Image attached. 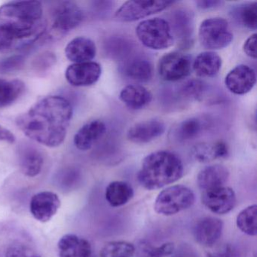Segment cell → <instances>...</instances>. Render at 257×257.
Listing matches in <instances>:
<instances>
[{
    "instance_id": "12",
    "label": "cell",
    "mask_w": 257,
    "mask_h": 257,
    "mask_svg": "<svg viewBox=\"0 0 257 257\" xmlns=\"http://www.w3.org/2000/svg\"><path fill=\"white\" fill-rule=\"evenodd\" d=\"M59 196L51 191L35 194L30 202V211L36 220L40 222L50 221L61 207Z\"/></svg>"
},
{
    "instance_id": "41",
    "label": "cell",
    "mask_w": 257,
    "mask_h": 257,
    "mask_svg": "<svg viewBox=\"0 0 257 257\" xmlns=\"http://www.w3.org/2000/svg\"><path fill=\"white\" fill-rule=\"evenodd\" d=\"M224 3L222 1H216V0H199L195 1V5L198 9L202 10H212V9L218 8L221 7Z\"/></svg>"
},
{
    "instance_id": "33",
    "label": "cell",
    "mask_w": 257,
    "mask_h": 257,
    "mask_svg": "<svg viewBox=\"0 0 257 257\" xmlns=\"http://www.w3.org/2000/svg\"><path fill=\"white\" fill-rule=\"evenodd\" d=\"M135 246L125 240H113L105 243L100 252V257H132Z\"/></svg>"
},
{
    "instance_id": "3",
    "label": "cell",
    "mask_w": 257,
    "mask_h": 257,
    "mask_svg": "<svg viewBox=\"0 0 257 257\" xmlns=\"http://www.w3.org/2000/svg\"><path fill=\"white\" fill-rule=\"evenodd\" d=\"M183 172V162L177 154L160 150L144 158L138 179L146 189L156 190L178 181Z\"/></svg>"
},
{
    "instance_id": "34",
    "label": "cell",
    "mask_w": 257,
    "mask_h": 257,
    "mask_svg": "<svg viewBox=\"0 0 257 257\" xmlns=\"http://www.w3.org/2000/svg\"><path fill=\"white\" fill-rule=\"evenodd\" d=\"M207 91V85L198 79H192L185 82L180 90L182 97L188 100H201Z\"/></svg>"
},
{
    "instance_id": "1",
    "label": "cell",
    "mask_w": 257,
    "mask_h": 257,
    "mask_svg": "<svg viewBox=\"0 0 257 257\" xmlns=\"http://www.w3.org/2000/svg\"><path fill=\"white\" fill-rule=\"evenodd\" d=\"M73 113V106L65 97L49 96L19 115L16 124L30 139L57 147L65 140Z\"/></svg>"
},
{
    "instance_id": "4",
    "label": "cell",
    "mask_w": 257,
    "mask_h": 257,
    "mask_svg": "<svg viewBox=\"0 0 257 257\" xmlns=\"http://www.w3.org/2000/svg\"><path fill=\"white\" fill-rule=\"evenodd\" d=\"M136 34L140 42L152 50L169 49L175 41L168 21L160 18L141 22L137 27Z\"/></svg>"
},
{
    "instance_id": "17",
    "label": "cell",
    "mask_w": 257,
    "mask_h": 257,
    "mask_svg": "<svg viewBox=\"0 0 257 257\" xmlns=\"http://www.w3.org/2000/svg\"><path fill=\"white\" fill-rule=\"evenodd\" d=\"M19 168L24 175L35 177L41 173L44 165L43 153L31 144H24L18 150Z\"/></svg>"
},
{
    "instance_id": "23",
    "label": "cell",
    "mask_w": 257,
    "mask_h": 257,
    "mask_svg": "<svg viewBox=\"0 0 257 257\" xmlns=\"http://www.w3.org/2000/svg\"><path fill=\"white\" fill-rule=\"evenodd\" d=\"M119 99L129 109L140 110L151 103L153 94L142 85H129L121 89Z\"/></svg>"
},
{
    "instance_id": "6",
    "label": "cell",
    "mask_w": 257,
    "mask_h": 257,
    "mask_svg": "<svg viewBox=\"0 0 257 257\" xmlns=\"http://www.w3.org/2000/svg\"><path fill=\"white\" fill-rule=\"evenodd\" d=\"M234 36L229 25L222 18H210L201 22L198 29V40L207 50H220L232 43Z\"/></svg>"
},
{
    "instance_id": "11",
    "label": "cell",
    "mask_w": 257,
    "mask_h": 257,
    "mask_svg": "<svg viewBox=\"0 0 257 257\" xmlns=\"http://www.w3.org/2000/svg\"><path fill=\"white\" fill-rule=\"evenodd\" d=\"M235 192L228 186H222L203 191L201 202L216 214L223 215L231 212L236 205Z\"/></svg>"
},
{
    "instance_id": "22",
    "label": "cell",
    "mask_w": 257,
    "mask_h": 257,
    "mask_svg": "<svg viewBox=\"0 0 257 257\" xmlns=\"http://www.w3.org/2000/svg\"><path fill=\"white\" fill-rule=\"evenodd\" d=\"M228 177L229 171L223 165H209L198 173L197 183L201 190H208L225 186Z\"/></svg>"
},
{
    "instance_id": "24",
    "label": "cell",
    "mask_w": 257,
    "mask_h": 257,
    "mask_svg": "<svg viewBox=\"0 0 257 257\" xmlns=\"http://www.w3.org/2000/svg\"><path fill=\"white\" fill-rule=\"evenodd\" d=\"M228 155V145L224 141L200 143L193 147L192 156L200 163H208L216 159H224Z\"/></svg>"
},
{
    "instance_id": "2",
    "label": "cell",
    "mask_w": 257,
    "mask_h": 257,
    "mask_svg": "<svg viewBox=\"0 0 257 257\" xmlns=\"http://www.w3.org/2000/svg\"><path fill=\"white\" fill-rule=\"evenodd\" d=\"M43 10L39 1H13L0 7V25L8 29L19 43H33L44 32Z\"/></svg>"
},
{
    "instance_id": "39",
    "label": "cell",
    "mask_w": 257,
    "mask_h": 257,
    "mask_svg": "<svg viewBox=\"0 0 257 257\" xmlns=\"http://www.w3.org/2000/svg\"><path fill=\"white\" fill-rule=\"evenodd\" d=\"M256 34H252L243 43V50L245 55L252 59H256Z\"/></svg>"
},
{
    "instance_id": "10",
    "label": "cell",
    "mask_w": 257,
    "mask_h": 257,
    "mask_svg": "<svg viewBox=\"0 0 257 257\" xmlns=\"http://www.w3.org/2000/svg\"><path fill=\"white\" fill-rule=\"evenodd\" d=\"M174 35L182 49H190L194 43V16L192 12L184 9L175 10L168 22Z\"/></svg>"
},
{
    "instance_id": "31",
    "label": "cell",
    "mask_w": 257,
    "mask_h": 257,
    "mask_svg": "<svg viewBox=\"0 0 257 257\" xmlns=\"http://www.w3.org/2000/svg\"><path fill=\"white\" fill-rule=\"evenodd\" d=\"M174 243L171 242L155 246L147 240H141L135 246L137 257H168L174 252Z\"/></svg>"
},
{
    "instance_id": "38",
    "label": "cell",
    "mask_w": 257,
    "mask_h": 257,
    "mask_svg": "<svg viewBox=\"0 0 257 257\" xmlns=\"http://www.w3.org/2000/svg\"><path fill=\"white\" fill-rule=\"evenodd\" d=\"M17 45H19V42L15 36L8 29L0 25V52H8Z\"/></svg>"
},
{
    "instance_id": "27",
    "label": "cell",
    "mask_w": 257,
    "mask_h": 257,
    "mask_svg": "<svg viewBox=\"0 0 257 257\" xmlns=\"http://www.w3.org/2000/svg\"><path fill=\"white\" fill-rule=\"evenodd\" d=\"M206 124L204 120L198 117H192L181 121L176 127L174 136L180 142H187L198 138Z\"/></svg>"
},
{
    "instance_id": "9",
    "label": "cell",
    "mask_w": 257,
    "mask_h": 257,
    "mask_svg": "<svg viewBox=\"0 0 257 257\" xmlns=\"http://www.w3.org/2000/svg\"><path fill=\"white\" fill-rule=\"evenodd\" d=\"M83 19V12L77 4L64 1L52 11V28L57 34H65L79 26Z\"/></svg>"
},
{
    "instance_id": "32",
    "label": "cell",
    "mask_w": 257,
    "mask_h": 257,
    "mask_svg": "<svg viewBox=\"0 0 257 257\" xmlns=\"http://www.w3.org/2000/svg\"><path fill=\"white\" fill-rule=\"evenodd\" d=\"M237 228L249 236L257 234V205L252 204L242 210L236 219Z\"/></svg>"
},
{
    "instance_id": "35",
    "label": "cell",
    "mask_w": 257,
    "mask_h": 257,
    "mask_svg": "<svg viewBox=\"0 0 257 257\" xmlns=\"http://www.w3.org/2000/svg\"><path fill=\"white\" fill-rule=\"evenodd\" d=\"M56 61L57 57L55 53L44 52L34 58L31 67L36 73L43 74L49 71L56 64Z\"/></svg>"
},
{
    "instance_id": "19",
    "label": "cell",
    "mask_w": 257,
    "mask_h": 257,
    "mask_svg": "<svg viewBox=\"0 0 257 257\" xmlns=\"http://www.w3.org/2000/svg\"><path fill=\"white\" fill-rule=\"evenodd\" d=\"M97 53L95 43L91 39L79 37L72 40L66 46V57L74 64L89 62Z\"/></svg>"
},
{
    "instance_id": "42",
    "label": "cell",
    "mask_w": 257,
    "mask_h": 257,
    "mask_svg": "<svg viewBox=\"0 0 257 257\" xmlns=\"http://www.w3.org/2000/svg\"><path fill=\"white\" fill-rule=\"evenodd\" d=\"M0 141L13 144L16 141V137L9 129L0 125Z\"/></svg>"
},
{
    "instance_id": "26",
    "label": "cell",
    "mask_w": 257,
    "mask_h": 257,
    "mask_svg": "<svg viewBox=\"0 0 257 257\" xmlns=\"http://www.w3.org/2000/svg\"><path fill=\"white\" fill-rule=\"evenodd\" d=\"M134 194L133 188L127 182L113 181L106 188L105 198L109 205L118 207L127 204Z\"/></svg>"
},
{
    "instance_id": "20",
    "label": "cell",
    "mask_w": 257,
    "mask_h": 257,
    "mask_svg": "<svg viewBox=\"0 0 257 257\" xmlns=\"http://www.w3.org/2000/svg\"><path fill=\"white\" fill-rule=\"evenodd\" d=\"M58 248L59 257H90L92 252L90 242L74 234H67L61 237Z\"/></svg>"
},
{
    "instance_id": "14",
    "label": "cell",
    "mask_w": 257,
    "mask_h": 257,
    "mask_svg": "<svg viewBox=\"0 0 257 257\" xmlns=\"http://www.w3.org/2000/svg\"><path fill=\"white\" fill-rule=\"evenodd\" d=\"M101 73V66L98 63L89 61L69 66L66 70L65 77L73 86L88 87L94 85Z\"/></svg>"
},
{
    "instance_id": "13",
    "label": "cell",
    "mask_w": 257,
    "mask_h": 257,
    "mask_svg": "<svg viewBox=\"0 0 257 257\" xmlns=\"http://www.w3.org/2000/svg\"><path fill=\"white\" fill-rule=\"evenodd\" d=\"M256 82L255 71L248 65L240 64L228 72L225 78L227 89L236 95H243L252 91Z\"/></svg>"
},
{
    "instance_id": "5",
    "label": "cell",
    "mask_w": 257,
    "mask_h": 257,
    "mask_svg": "<svg viewBox=\"0 0 257 257\" xmlns=\"http://www.w3.org/2000/svg\"><path fill=\"white\" fill-rule=\"evenodd\" d=\"M195 201L193 191L183 185H174L162 190L155 201L156 213L172 216L192 207Z\"/></svg>"
},
{
    "instance_id": "21",
    "label": "cell",
    "mask_w": 257,
    "mask_h": 257,
    "mask_svg": "<svg viewBox=\"0 0 257 257\" xmlns=\"http://www.w3.org/2000/svg\"><path fill=\"white\" fill-rule=\"evenodd\" d=\"M120 70L124 76L138 82H150L154 73L152 63L141 57H133L123 61Z\"/></svg>"
},
{
    "instance_id": "18",
    "label": "cell",
    "mask_w": 257,
    "mask_h": 257,
    "mask_svg": "<svg viewBox=\"0 0 257 257\" xmlns=\"http://www.w3.org/2000/svg\"><path fill=\"white\" fill-rule=\"evenodd\" d=\"M106 132V124L100 120L95 119L84 124L74 136L73 142L78 150L87 151L103 138Z\"/></svg>"
},
{
    "instance_id": "25",
    "label": "cell",
    "mask_w": 257,
    "mask_h": 257,
    "mask_svg": "<svg viewBox=\"0 0 257 257\" xmlns=\"http://www.w3.org/2000/svg\"><path fill=\"white\" fill-rule=\"evenodd\" d=\"M222 58L216 52L207 51L201 52L195 58L192 68L197 76L201 78L216 76L222 68Z\"/></svg>"
},
{
    "instance_id": "8",
    "label": "cell",
    "mask_w": 257,
    "mask_h": 257,
    "mask_svg": "<svg viewBox=\"0 0 257 257\" xmlns=\"http://www.w3.org/2000/svg\"><path fill=\"white\" fill-rule=\"evenodd\" d=\"M192 64L188 55L181 52H170L159 60L158 72L160 77L166 82H178L190 75Z\"/></svg>"
},
{
    "instance_id": "36",
    "label": "cell",
    "mask_w": 257,
    "mask_h": 257,
    "mask_svg": "<svg viewBox=\"0 0 257 257\" xmlns=\"http://www.w3.org/2000/svg\"><path fill=\"white\" fill-rule=\"evenodd\" d=\"M25 58L23 55H15L0 58V74L14 73L23 68Z\"/></svg>"
},
{
    "instance_id": "7",
    "label": "cell",
    "mask_w": 257,
    "mask_h": 257,
    "mask_svg": "<svg viewBox=\"0 0 257 257\" xmlns=\"http://www.w3.org/2000/svg\"><path fill=\"white\" fill-rule=\"evenodd\" d=\"M174 4V1L131 0L124 3L116 10L114 17L118 22L124 23L137 22L161 13Z\"/></svg>"
},
{
    "instance_id": "16",
    "label": "cell",
    "mask_w": 257,
    "mask_h": 257,
    "mask_svg": "<svg viewBox=\"0 0 257 257\" xmlns=\"http://www.w3.org/2000/svg\"><path fill=\"white\" fill-rule=\"evenodd\" d=\"M165 123L160 120L143 121L136 123L128 129L127 138L134 144H148L162 136L165 133Z\"/></svg>"
},
{
    "instance_id": "15",
    "label": "cell",
    "mask_w": 257,
    "mask_h": 257,
    "mask_svg": "<svg viewBox=\"0 0 257 257\" xmlns=\"http://www.w3.org/2000/svg\"><path fill=\"white\" fill-rule=\"evenodd\" d=\"M223 222L219 218L206 216L196 222L193 227L195 241L202 246L212 247L219 241L223 231Z\"/></svg>"
},
{
    "instance_id": "40",
    "label": "cell",
    "mask_w": 257,
    "mask_h": 257,
    "mask_svg": "<svg viewBox=\"0 0 257 257\" xmlns=\"http://www.w3.org/2000/svg\"><path fill=\"white\" fill-rule=\"evenodd\" d=\"M233 248L228 243H223L207 252V257H232Z\"/></svg>"
},
{
    "instance_id": "37",
    "label": "cell",
    "mask_w": 257,
    "mask_h": 257,
    "mask_svg": "<svg viewBox=\"0 0 257 257\" xmlns=\"http://www.w3.org/2000/svg\"><path fill=\"white\" fill-rule=\"evenodd\" d=\"M6 257H42L36 249L25 243L16 242L7 249Z\"/></svg>"
},
{
    "instance_id": "28",
    "label": "cell",
    "mask_w": 257,
    "mask_h": 257,
    "mask_svg": "<svg viewBox=\"0 0 257 257\" xmlns=\"http://www.w3.org/2000/svg\"><path fill=\"white\" fill-rule=\"evenodd\" d=\"M25 91V84L19 79H0V109L14 103Z\"/></svg>"
},
{
    "instance_id": "29",
    "label": "cell",
    "mask_w": 257,
    "mask_h": 257,
    "mask_svg": "<svg viewBox=\"0 0 257 257\" xmlns=\"http://www.w3.org/2000/svg\"><path fill=\"white\" fill-rule=\"evenodd\" d=\"M234 20L246 29L255 31L257 28V3L241 4L231 12Z\"/></svg>"
},
{
    "instance_id": "30",
    "label": "cell",
    "mask_w": 257,
    "mask_h": 257,
    "mask_svg": "<svg viewBox=\"0 0 257 257\" xmlns=\"http://www.w3.org/2000/svg\"><path fill=\"white\" fill-rule=\"evenodd\" d=\"M104 50L112 59L124 61L133 50V43L121 37H112L105 42Z\"/></svg>"
}]
</instances>
